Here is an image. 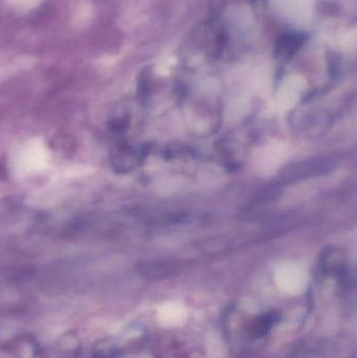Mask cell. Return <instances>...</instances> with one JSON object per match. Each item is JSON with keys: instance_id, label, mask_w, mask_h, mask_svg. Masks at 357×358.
<instances>
[{"instance_id": "obj_3", "label": "cell", "mask_w": 357, "mask_h": 358, "mask_svg": "<svg viewBox=\"0 0 357 358\" xmlns=\"http://www.w3.org/2000/svg\"><path fill=\"white\" fill-rule=\"evenodd\" d=\"M187 317V310L182 304L169 303L163 305L159 311V320L161 325L172 327L184 323Z\"/></svg>"}, {"instance_id": "obj_1", "label": "cell", "mask_w": 357, "mask_h": 358, "mask_svg": "<svg viewBox=\"0 0 357 358\" xmlns=\"http://www.w3.org/2000/svg\"><path fill=\"white\" fill-rule=\"evenodd\" d=\"M337 162L330 157H318L291 166L285 170L283 178L285 180H298L321 176L333 169Z\"/></svg>"}, {"instance_id": "obj_4", "label": "cell", "mask_w": 357, "mask_h": 358, "mask_svg": "<svg viewBox=\"0 0 357 358\" xmlns=\"http://www.w3.org/2000/svg\"><path fill=\"white\" fill-rule=\"evenodd\" d=\"M303 38L298 34H287V35L281 36L280 40L277 44V50L281 52V55H289L295 52L298 48L303 43Z\"/></svg>"}, {"instance_id": "obj_2", "label": "cell", "mask_w": 357, "mask_h": 358, "mask_svg": "<svg viewBox=\"0 0 357 358\" xmlns=\"http://www.w3.org/2000/svg\"><path fill=\"white\" fill-rule=\"evenodd\" d=\"M277 283L287 294H301L306 287V275L298 267L285 266L279 271Z\"/></svg>"}]
</instances>
